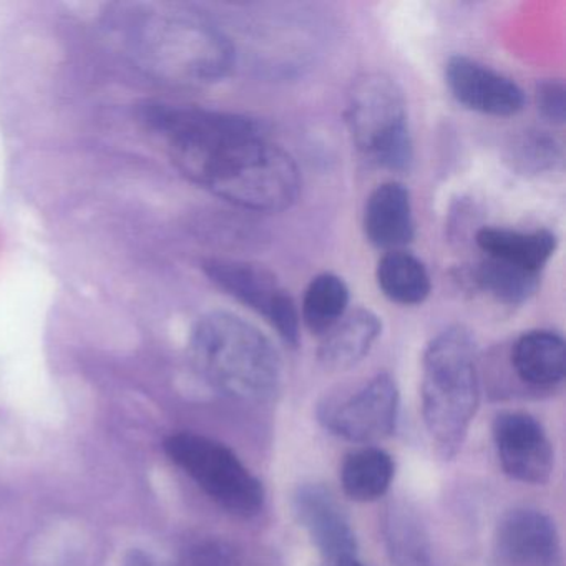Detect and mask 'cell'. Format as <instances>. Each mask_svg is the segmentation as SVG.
Instances as JSON below:
<instances>
[{"mask_svg":"<svg viewBox=\"0 0 566 566\" xmlns=\"http://www.w3.org/2000/svg\"><path fill=\"white\" fill-rule=\"evenodd\" d=\"M140 115L181 174L233 207L277 213L300 197L296 161L254 118L170 104L144 105Z\"/></svg>","mask_w":566,"mask_h":566,"instance_id":"cell-1","label":"cell"},{"mask_svg":"<svg viewBox=\"0 0 566 566\" xmlns=\"http://www.w3.org/2000/svg\"><path fill=\"white\" fill-rule=\"evenodd\" d=\"M107 25L125 57L171 87H205L230 75L234 48L207 19L165 2L115 6Z\"/></svg>","mask_w":566,"mask_h":566,"instance_id":"cell-2","label":"cell"},{"mask_svg":"<svg viewBox=\"0 0 566 566\" xmlns=\"http://www.w3.org/2000/svg\"><path fill=\"white\" fill-rule=\"evenodd\" d=\"M190 356L205 382L231 399L263 403L280 394V353L266 334L237 314L201 316L191 331Z\"/></svg>","mask_w":566,"mask_h":566,"instance_id":"cell-3","label":"cell"},{"mask_svg":"<svg viewBox=\"0 0 566 566\" xmlns=\"http://www.w3.org/2000/svg\"><path fill=\"white\" fill-rule=\"evenodd\" d=\"M480 403L479 353L465 327L437 334L422 363V416L442 459L462 449Z\"/></svg>","mask_w":566,"mask_h":566,"instance_id":"cell-4","label":"cell"},{"mask_svg":"<svg viewBox=\"0 0 566 566\" xmlns=\"http://www.w3.org/2000/svg\"><path fill=\"white\" fill-rule=\"evenodd\" d=\"M347 128L357 150L377 167L406 170L412 137L402 88L389 75L373 72L354 82L347 98Z\"/></svg>","mask_w":566,"mask_h":566,"instance_id":"cell-5","label":"cell"},{"mask_svg":"<svg viewBox=\"0 0 566 566\" xmlns=\"http://www.w3.org/2000/svg\"><path fill=\"white\" fill-rule=\"evenodd\" d=\"M164 449L221 509L244 518L263 510V483L230 447L201 433L178 432L165 440Z\"/></svg>","mask_w":566,"mask_h":566,"instance_id":"cell-6","label":"cell"},{"mask_svg":"<svg viewBox=\"0 0 566 566\" xmlns=\"http://www.w3.org/2000/svg\"><path fill=\"white\" fill-rule=\"evenodd\" d=\"M203 270L214 286L263 316L284 343L296 346L300 340V311L270 270L248 261L224 258L205 261Z\"/></svg>","mask_w":566,"mask_h":566,"instance_id":"cell-7","label":"cell"},{"mask_svg":"<svg viewBox=\"0 0 566 566\" xmlns=\"http://www.w3.org/2000/svg\"><path fill=\"white\" fill-rule=\"evenodd\" d=\"M397 416L399 389L389 374H377L356 392L329 400L317 410L324 429L356 443H373L389 437L396 429Z\"/></svg>","mask_w":566,"mask_h":566,"instance_id":"cell-8","label":"cell"},{"mask_svg":"<svg viewBox=\"0 0 566 566\" xmlns=\"http://www.w3.org/2000/svg\"><path fill=\"white\" fill-rule=\"evenodd\" d=\"M500 465L516 482L543 485L552 479L555 452L542 423L526 412H503L493 422Z\"/></svg>","mask_w":566,"mask_h":566,"instance_id":"cell-9","label":"cell"},{"mask_svg":"<svg viewBox=\"0 0 566 566\" xmlns=\"http://www.w3.org/2000/svg\"><path fill=\"white\" fill-rule=\"evenodd\" d=\"M293 513L324 562L356 556L357 538L349 516L323 483L297 486L293 495Z\"/></svg>","mask_w":566,"mask_h":566,"instance_id":"cell-10","label":"cell"},{"mask_svg":"<svg viewBox=\"0 0 566 566\" xmlns=\"http://www.w3.org/2000/svg\"><path fill=\"white\" fill-rule=\"evenodd\" d=\"M446 82L460 105L479 114L510 117L525 107V94L512 78L465 55L449 59Z\"/></svg>","mask_w":566,"mask_h":566,"instance_id":"cell-11","label":"cell"},{"mask_svg":"<svg viewBox=\"0 0 566 566\" xmlns=\"http://www.w3.org/2000/svg\"><path fill=\"white\" fill-rule=\"evenodd\" d=\"M495 552L505 566H549L558 559L555 523L535 509H515L500 520Z\"/></svg>","mask_w":566,"mask_h":566,"instance_id":"cell-12","label":"cell"},{"mask_svg":"<svg viewBox=\"0 0 566 566\" xmlns=\"http://www.w3.org/2000/svg\"><path fill=\"white\" fill-rule=\"evenodd\" d=\"M363 227L367 240L386 253L407 247L416 237V221L406 185L399 181L379 185L367 198Z\"/></svg>","mask_w":566,"mask_h":566,"instance_id":"cell-13","label":"cell"},{"mask_svg":"<svg viewBox=\"0 0 566 566\" xmlns=\"http://www.w3.org/2000/svg\"><path fill=\"white\" fill-rule=\"evenodd\" d=\"M382 334V321L373 311H347L346 316L324 334L317 357L326 369L347 370L360 363Z\"/></svg>","mask_w":566,"mask_h":566,"instance_id":"cell-14","label":"cell"},{"mask_svg":"<svg viewBox=\"0 0 566 566\" xmlns=\"http://www.w3.org/2000/svg\"><path fill=\"white\" fill-rule=\"evenodd\" d=\"M516 376L532 387L548 389L565 379V340L553 331H530L520 336L512 353Z\"/></svg>","mask_w":566,"mask_h":566,"instance_id":"cell-15","label":"cell"},{"mask_svg":"<svg viewBox=\"0 0 566 566\" xmlns=\"http://www.w3.org/2000/svg\"><path fill=\"white\" fill-rule=\"evenodd\" d=\"M476 244L485 258L506 261L525 270L542 273L556 251L555 234L548 230L520 231L510 228H482Z\"/></svg>","mask_w":566,"mask_h":566,"instance_id":"cell-16","label":"cell"},{"mask_svg":"<svg viewBox=\"0 0 566 566\" xmlns=\"http://www.w3.org/2000/svg\"><path fill=\"white\" fill-rule=\"evenodd\" d=\"M382 528L392 566H433L429 533L412 505L390 503Z\"/></svg>","mask_w":566,"mask_h":566,"instance_id":"cell-17","label":"cell"},{"mask_svg":"<svg viewBox=\"0 0 566 566\" xmlns=\"http://www.w3.org/2000/svg\"><path fill=\"white\" fill-rule=\"evenodd\" d=\"M392 457L377 447H364L346 457L340 467V485L354 502L369 503L382 499L392 485Z\"/></svg>","mask_w":566,"mask_h":566,"instance_id":"cell-18","label":"cell"},{"mask_svg":"<svg viewBox=\"0 0 566 566\" xmlns=\"http://www.w3.org/2000/svg\"><path fill=\"white\" fill-rule=\"evenodd\" d=\"M376 280L384 296L402 306L422 304L432 290L422 261L403 250L389 251L380 258Z\"/></svg>","mask_w":566,"mask_h":566,"instance_id":"cell-19","label":"cell"},{"mask_svg":"<svg viewBox=\"0 0 566 566\" xmlns=\"http://www.w3.org/2000/svg\"><path fill=\"white\" fill-rule=\"evenodd\" d=\"M349 301V287L343 277L323 273L307 284L300 316L311 333L324 336L346 316Z\"/></svg>","mask_w":566,"mask_h":566,"instance_id":"cell-20","label":"cell"},{"mask_svg":"<svg viewBox=\"0 0 566 566\" xmlns=\"http://www.w3.org/2000/svg\"><path fill=\"white\" fill-rule=\"evenodd\" d=\"M475 281L496 301L505 304H522L538 290L539 273L506 263V261L485 258L476 268Z\"/></svg>","mask_w":566,"mask_h":566,"instance_id":"cell-21","label":"cell"},{"mask_svg":"<svg viewBox=\"0 0 566 566\" xmlns=\"http://www.w3.org/2000/svg\"><path fill=\"white\" fill-rule=\"evenodd\" d=\"M536 105L543 117L553 124L565 122V85L558 81H546L536 87Z\"/></svg>","mask_w":566,"mask_h":566,"instance_id":"cell-22","label":"cell"},{"mask_svg":"<svg viewBox=\"0 0 566 566\" xmlns=\"http://www.w3.org/2000/svg\"><path fill=\"white\" fill-rule=\"evenodd\" d=\"M187 566H238L237 553L227 543H200L188 555Z\"/></svg>","mask_w":566,"mask_h":566,"instance_id":"cell-23","label":"cell"},{"mask_svg":"<svg viewBox=\"0 0 566 566\" xmlns=\"http://www.w3.org/2000/svg\"><path fill=\"white\" fill-rule=\"evenodd\" d=\"M323 566H363V563L356 556H350V558L329 559L324 562Z\"/></svg>","mask_w":566,"mask_h":566,"instance_id":"cell-24","label":"cell"}]
</instances>
